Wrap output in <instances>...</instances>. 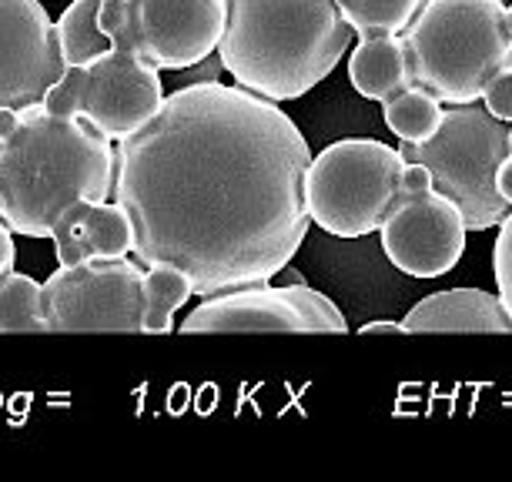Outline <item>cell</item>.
<instances>
[{
    "mask_svg": "<svg viewBox=\"0 0 512 482\" xmlns=\"http://www.w3.org/2000/svg\"><path fill=\"white\" fill-rule=\"evenodd\" d=\"M57 265H84L98 258H128L134 231L118 201H77L51 231Z\"/></svg>",
    "mask_w": 512,
    "mask_h": 482,
    "instance_id": "4fadbf2b",
    "label": "cell"
},
{
    "mask_svg": "<svg viewBox=\"0 0 512 482\" xmlns=\"http://www.w3.org/2000/svg\"><path fill=\"white\" fill-rule=\"evenodd\" d=\"M17 128H21V111H17V108H0V141L11 138Z\"/></svg>",
    "mask_w": 512,
    "mask_h": 482,
    "instance_id": "484cf974",
    "label": "cell"
},
{
    "mask_svg": "<svg viewBox=\"0 0 512 482\" xmlns=\"http://www.w3.org/2000/svg\"><path fill=\"white\" fill-rule=\"evenodd\" d=\"M101 0H74L67 11L57 17V41L67 67H91L111 51L114 41L98 24Z\"/></svg>",
    "mask_w": 512,
    "mask_h": 482,
    "instance_id": "2e32d148",
    "label": "cell"
},
{
    "mask_svg": "<svg viewBox=\"0 0 512 482\" xmlns=\"http://www.w3.org/2000/svg\"><path fill=\"white\" fill-rule=\"evenodd\" d=\"M512 124L496 118L486 104H449L439 131L422 144H399L405 161L425 165L442 195L452 198L469 231L499 228L509 201L499 195L496 171L512 154Z\"/></svg>",
    "mask_w": 512,
    "mask_h": 482,
    "instance_id": "5b68a950",
    "label": "cell"
},
{
    "mask_svg": "<svg viewBox=\"0 0 512 482\" xmlns=\"http://www.w3.org/2000/svg\"><path fill=\"white\" fill-rule=\"evenodd\" d=\"M349 81L352 88L369 101H389L392 94L412 84L409 57H405L402 37H359L355 51L349 54Z\"/></svg>",
    "mask_w": 512,
    "mask_h": 482,
    "instance_id": "9a60e30c",
    "label": "cell"
},
{
    "mask_svg": "<svg viewBox=\"0 0 512 482\" xmlns=\"http://www.w3.org/2000/svg\"><path fill=\"white\" fill-rule=\"evenodd\" d=\"M482 104H486L496 118L512 124V61L492 74V81L486 84V91H482Z\"/></svg>",
    "mask_w": 512,
    "mask_h": 482,
    "instance_id": "7402d4cb",
    "label": "cell"
},
{
    "mask_svg": "<svg viewBox=\"0 0 512 482\" xmlns=\"http://www.w3.org/2000/svg\"><path fill=\"white\" fill-rule=\"evenodd\" d=\"M195 295V285L185 272L171 265H151L144 272V335L175 332V312Z\"/></svg>",
    "mask_w": 512,
    "mask_h": 482,
    "instance_id": "ac0fdd59",
    "label": "cell"
},
{
    "mask_svg": "<svg viewBox=\"0 0 512 482\" xmlns=\"http://www.w3.org/2000/svg\"><path fill=\"white\" fill-rule=\"evenodd\" d=\"M4 211H7V201H4V191H0V218H4Z\"/></svg>",
    "mask_w": 512,
    "mask_h": 482,
    "instance_id": "83f0119b",
    "label": "cell"
},
{
    "mask_svg": "<svg viewBox=\"0 0 512 482\" xmlns=\"http://www.w3.org/2000/svg\"><path fill=\"white\" fill-rule=\"evenodd\" d=\"M359 335H365V339H369V335H409V332H405V325H402V322H389V318H382V322L362 325Z\"/></svg>",
    "mask_w": 512,
    "mask_h": 482,
    "instance_id": "d4e9b609",
    "label": "cell"
},
{
    "mask_svg": "<svg viewBox=\"0 0 512 482\" xmlns=\"http://www.w3.org/2000/svg\"><path fill=\"white\" fill-rule=\"evenodd\" d=\"M144 272L128 258L61 265L44 282L51 332H144Z\"/></svg>",
    "mask_w": 512,
    "mask_h": 482,
    "instance_id": "ba28073f",
    "label": "cell"
},
{
    "mask_svg": "<svg viewBox=\"0 0 512 482\" xmlns=\"http://www.w3.org/2000/svg\"><path fill=\"white\" fill-rule=\"evenodd\" d=\"M412 84L442 104L482 101V91L512 57L502 0H425L399 34Z\"/></svg>",
    "mask_w": 512,
    "mask_h": 482,
    "instance_id": "277c9868",
    "label": "cell"
},
{
    "mask_svg": "<svg viewBox=\"0 0 512 482\" xmlns=\"http://www.w3.org/2000/svg\"><path fill=\"white\" fill-rule=\"evenodd\" d=\"M228 0H128V21L114 47L138 54L158 71H188L218 51Z\"/></svg>",
    "mask_w": 512,
    "mask_h": 482,
    "instance_id": "30bf717a",
    "label": "cell"
},
{
    "mask_svg": "<svg viewBox=\"0 0 512 482\" xmlns=\"http://www.w3.org/2000/svg\"><path fill=\"white\" fill-rule=\"evenodd\" d=\"M509 141H512V134H509Z\"/></svg>",
    "mask_w": 512,
    "mask_h": 482,
    "instance_id": "f546056e",
    "label": "cell"
},
{
    "mask_svg": "<svg viewBox=\"0 0 512 482\" xmlns=\"http://www.w3.org/2000/svg\"><path fill=\"white\" fill-rule=\"evenodd\" d=\"M352 41L338 0H228L218 54L235 84L285 104L322 84Z\"/></svg>",
    "mask_w": 512,
    "mask_h": 482,
    "instance_id": "3957f363",
    "label": "cell"
},
{
    "mask_svg": "<svg viewBox=\"0 0 512 482\" xmlns=\"http://www.w3.org/2000/svg\"><path fill=\"white\" fill-rule=\"evenodd\" d=\"M466 231L459 205L432 185L429 168L405 161L402 188L379 228L385 258L402 275L439 278L459 265Z\"/></svg>",
    "mask_w": 512,
    "mask_h": 482,
    "instance_id": "52a82bcc",
    "label": "cell"
},
{
    "mask_svg": "<svg viewBox=\"0 0 512 482\" xmlns=\"http://www.w3.org/2000/svg\"><path fill=\"white\" fill-rule=\"evenodd\" d=\"M11 268H14V231L0 218V275H7Z\"/></svg>",
    "mask_w": 512,
    "mask_h": 482,
    "instance_id": "cb8c5ba5",
    "label": "cell"
},
{
    "mask_svg": "<svg viewBox=\"0 0 512 482\" xmlns=\"http://www.w3.org/2000/svg\"><path fill=\"white\" fill-rule=\"evenodd\" d=\"M509 61H512V57H509Z\"/></svg>",
    "mask_w": 512,
    "mask_h": 482,
    "instance_id": "4dcf8cb0",
    "label": "cell"
},
{
    "mask_svg": "<svg viewBox=\"0 0 512 482\" xmlns=\"http://www.w3.org/2000/svg\"><path fill=\"white\" fill-rule=\"evenodd\" d=\"M51 332L44 312V285L31 275H0V335H34Z\"/></svg>",
    "mask_w": 512,
    "mask_h": 482,
    "instance_id": "d6986e66",
    "label": "cell"
},
{
    "mask_svg": "<svg viewBox=\"0 0 512 482\" xmlns=\"http://www.w3.org/2000/svg\"><path fill=\"white\" fill-rule=\"evenodd\" d=\"M405 332H489L512 335V318L499 295L482 288H446V292L425 295L419 305L402 318Z\"/></svg>",
    "mask_w": 512,
    "mask_h": 482,
    "instance_id": "5bb4252c",
    "label": "cell"
},
{
    "mask_svg": "<svg viewBox=\"0 0 512 482\" xmlns=\"http://www.w3.org/2000/svg\"><path fill=\"white\" fill-rule=\"evenodd\" d=\"M71 74L77 84V118H88L114 144L138 134L164 101L161 71L124 47H111L91 67H71Z\"/></svg>",
    "mask_w": 512,
    "mask_h": 482,
    "instance_id": "8fae6325",
    "label": "cell"
},
{
    "mask_svg": "<svg viewBox=\"0 0 512 482\" xmlns=\"http://www.w3.org/2000/svg\"><path fill=\"white\" fill-rule=\"evenodd\" d=\"M382 118L389 124V131L405 144H422L439 131L446 108L432 91L409 84L405 91L392 94L389 101H382Z\"/></svg>",
    "mask_w": 512,
    "mask_h": 482,
    "instance_id": "e0dca14e",
    "label": "cell"
},
{
    "mask_svg": "<svg viewBox=\"0 0 512 482\" xmlns=\"http://www.w3.org/2000/svg\"><path fill=\"white\" fill-rule=\"evenodd\" d=\"M312 148L275 101L241 84H181L118 141L111 198L134 258L185 272L195 295L265 285L312 225Z\"/></svg>",
    "mask_w": 512,
    "mask_h": 482,
    "instance_id": "6da1fadb",
    "label": "cell"
},
{
    "mask_svg": "<svg viewBox=\"0 0 512 482\" xmlns=\"http://www.w3.org/2000/svg\"><path fill=\"white\" fill-rule=\"evenodd\" d=\"M118 148L88 118H61L41 104L21 111V128L0 141L4 221L14 235L51 238L77 201H108Z\"/></svg>",
    "mask_w": 512,
    "mask_h": 482,
    "instance_id": "7a4b0ae2",
    "label": "cell"
},
{
    "mask_svg": "<svg viewBox=\"0 0 512 482\" xmlns=\"http://www.w3.org/2000/svg\"><path fill=\"white\" fill-rule=\"evenodd\" d=\"M399 148L372 138H345L318 151L308 168V215L335 238H362L382 228L402 188Z\"/></svg>",
    "mask_w": 512,
    "mask_h": 482,
    "instance_id": "8992f818",
    "label": "cell"
},
{
    "mask_svg": "<svg viewBox=\"0 0 512 482\" xmlns=\"http://www.w3.org/2000/svg\"><path fill=\"white\" fill-rule=\"evenodd\" d=\"M181 335L218 332H288V335H345L342 308L312 285H248L208 295L178 325Z\"/></svg>",
    "mask_w": 512,
    "mask_h": 482,
    "instance_id": "9c48e42d",
    "label": "cell"
},
{
    "mask_svg": "<svg viewBox=\"0 0 512 482\" xmlns=\"http://www.w3.org/2000/svg\"><path fill=\"white\" fill-rule=\"evenodd\" d=\"M496 188L499 195L509 201L512 208V154L499 165L496 171ZM492 268H496V288H499V298L506 305V312L512 318V211L502 218L499 225V238H496V248H492Z\"/></svg>",
    "mask_w": 512,
    "mask_h": 482,
    "instance_id": "44dd1931",
    "label": "cell"
},
{
    "mask_svg": "<svg viewBox=\"0 0 512 482\" xmlns=\"http://www.w3.org/2000/svg\"><path fill=\"white\" fill-rule=\"evenodd\" d=\"M67 74L57 21L41 0H0V108H31Z\"/></svg>",
    "mask_w": 512,
    "mask_h": 482,
    "instance_id": "7c38bea8",
    "label": "cell"
},
{
    "mask_svg": "<svg viewBox=\"0 0 512 482\" xmlns=\"http://www.w3.org/2000/svg\"><path fill=\"white\" fill-rule=\"evenodd\" d=\"M506 21H509V31H512V4L506 7Z\"/></svg>",
    "mask_w": 512,
    "mask_h": 482,
    "instance_id": "f1b7e54d",
    "label": "cell"
},
{
    "mask_svg": "<svg viewBox=\"0 0 512 482\" xmlns=\"http://www.w3.org/2000/svg\"><path fill=\"white\" fill-rule=\"evenodd\" d=\"M221 71H225V64H221V54L215 51L211 57H205L201 64L188 67V71H181V74H185V84H208V81H218Z\"/></svg>",
    "mask_w": 512,
    "mask_h": 482,
    "instance_id": "603a6c76",
    "label": "cell"
},
{
    "mask_svg": "<svg viewBox=\"0 0 512 482\" xmlns=\"http://www.w3.org/2000/svg\"><path fill=\"white\" fill-rule=\"evenodd\" d=\"M425 0H338L355 37L402 34L415 21Z\"/></svg>",
    "mask_w": 512,
    "mask_h": 482,
    "instance_id": "ffe728a7",
    "label": "cell"
},
{
    "mask_svg": "<svg viewBox=\"0 0 512 482\" xmlns=\"http://www.w3.org/2000/svg\"><path fill=\"white\" fill-rule=\"evenodd\" d=\"M278 285H305V278L295 272V268H282V272H278Z\"/></svg>",
    "mask_w": 512,
    "mask_h": 482,
    "instance_id": "4316f807",
    "label": "cell"
}]
</instances>
